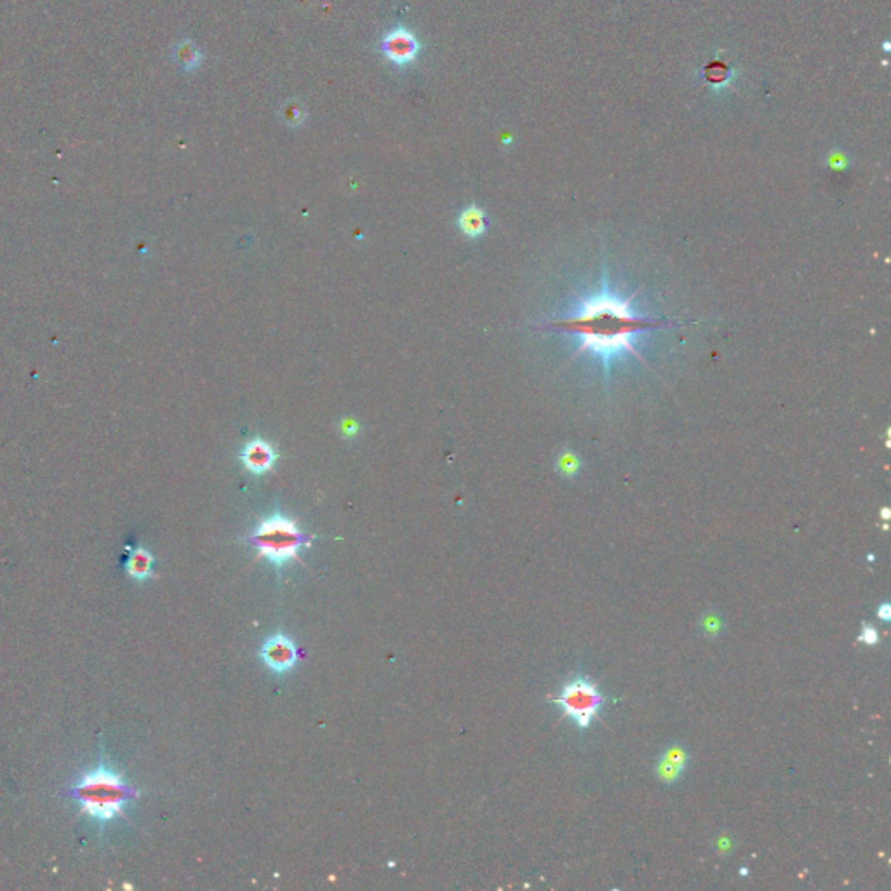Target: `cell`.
I'll return each instance as SVG.
<instances>
[{
  "label": "cell",
  "mask_w": 891,
  "mask_h": 891,
  "mask_svg": "<svg viewBox=\"0 0 891 891\" xmlns=\"http://www.w3.org/2000/svg\"><path fill=\"white\" fill-rule=\"evenodd\" d=\"M860 641L863 644H868V646H874V644L879 642V632L875 630L872 625H863L862 628V634H860Z\"/></svg>",
  "instance_id": "15"
},
{
  "label": "cell",
  "mask_w": 891,
  "mask_h": 891,
  "mask_svg": "<svg viewBox=\"0 0 891 891\" xmlns=\"http://www.w3.org/2000/svg\"><path fill=\"white\" fill-rule=\"evenodd\" d=\"M556 703L563 707L564 714L571 717L580 729H587L604 707L606 698L589 677L576 676L564 684Z\"/></svg>",
  "instance_id": "4"
},
{
  "label": "cell",
  "mask_w": 891,
  "mask_h": 891,
  "mask_svg": "<svg viewBox=\"0 0 891 891\" xmlns=\"http://www.w3.org/2000/svg\"><path fill=\"white\" fill-rule=\"evenodd\" d=\"M556 325L578 335L580 352H590L609 368V364L625 352L639 357L632 345L634 336L639 331L657 328L658 322L638 316L630 309V301L604 291L599 297L583 299L575 316L556 322Z\"/></svg>",
  "instance_id": "1"
},
{
  "label": "cell",
  "mask_w": 891,
  "mask_h": 891,
  "mask_svg": "<svg viewBox=\"0 0 891 891\" xmlns=\"http://www.w3.org/2000/svg\"><path fill=\"white\" fill-rule=\"evenodd\" d=\"M260 657L272 672L284 674L291 670L298 662V647L289 638L277 634L267 639L261 646Z\"/></svg>",
  "instance_id": "6"
},
{
  "label": "cell",
  "mask_w": 891,
  "mask_h": 891,
  "mask_svg": "<svg viewBox=\"0 0 891 891\" xmlns=\"http://www.w3.org/2000/svg\"><path fill=\"white\" fill-rule=\"evenodd\" d=\"M684 770H686V767L676 765V763L669 761V759H665V758H660V761H658V765H657V775L664 784H674V782L679 780V777L684 773Z\"/></svg>",
  "instance_id": "11"
},
{
  "label": "cell",
  "mask_w": 891,
  "mask_h": 891,
  "mask_svg": "<svg viewBox=\"0 0 891 891\" xmlns=\"http://www.w3.org/2000/svg\"><path fill=\"white\" fill-rule=\"evenodd\" d=\"M241 458H242V463H244L246 470H249L251 474L261 475L275 465L277 453H275V449H273L268 443H265V441L254 439L246 444V448L242 449Z\"/></svg>",
  "instance_id": "7"
},
{
  "label": "cell",
  "mask_w": 891,
  "mask_h": 891,
  "mask_svg": "<svg viewBox=\"0 0 891 891\" xmlns=\"http://www.w3.org/2000/svg\"><path fill=\"white\" fill-rule=\"evenodd\" d=\"M312 540L313 537L299 531L294 520L280 514L261 520L260 526L248 538L249 544L258 550V556L270 561L277 568H282L291 561H298L299 550Z\"/></svg>",
  "instance_id": "3"
},
{
  "label": "cell",
  "mask_w": 891,
  "mask_h": 891,
  "mask_svg": "<svg viewBox=\"0 0 891 891\" xmlns=\"http://www.w3.org/2000/svg\"><path fill=\"white\" fill-rule=\"evenodd\" d=\"M176 59H178L179 66H183L189 72H193L202 63V54L192 42H181L176 49Z\"/></svg>",
  "instance_id": "10"
},
{
  "label": "cell",
  "mask_w": 891,
  "mask_h": 891,
  "mask_svg": "<svg viewBox=\"0 0 891 891\" xmlns=\"http://www.w3.org/2000/svg\"><path fill=\"white\" fill-rule=\"evenodd\" d=\"M458 227L467 237H479L486 232V215L479 205L470 204L458 216Z\"/></svg>",
  "instance_id": "9"
},
{
  "label": "cell",
  "mask_w": 891,
  "mask_h": 891,
  "mask_svg": "<svg viewBox=\"0 0 891 891\" xmlns=\"http://www.w3.org/2000/svg\"><path fill=\"white\" fill-rule=\"evenodd\" d=\"M305 117H306V112H303L301 107H299L298 103H294V101L287 104L286 112H284V119H286L287 124H291V126H301L303 121H305Z\"/></svg>",
  "instance_id": "13"
},
{
  "label": "cell",
  "mask_w": 891,
  "mask_h": 891,
  "mask_svg": "<svg viewBox=\"0 0 891 891\" xmlns=\"http://www.w3.org/2000/svg\"><path fill=\"white\" fill-rule=\"evenodd\" d=\"M557 469L563 472V474L566 475V477H573V475H575L576 472H578L580 463H578V460L575 458V455H571V453H566V455L561 456V460H559V462H557Z\"/></svg>",
  "instance_id": "14"
},
{
  "label": "cell",
  "mask_w": 891,
  "mask_h": 891,
  "mask_svg": "<svg viewBox=\"0 0 891 891\" xmlns=\"http://www.w3.org/2000/svg\"><path fill=\"white\" fill-rule=\"evenodd\" d=\"M381 52L395 66H407L417 59L420 52V42L417 35L404 26L388 30L381 40Z\"/></svg>",
  "instance_id": "5"
},
{
  "label": "cell",
  "mask_w": 891,
  "mask_h": 891,
  "mask_svg": "<svg viewBox=\"0 0 891 891\" xmlns=\"http://www.w3.org/2000/svg\"><path fill=\"white\" fill-rule=\"evenodd\" d=\"M703 627H705V630L709 632L710 635H716L717 632L721 630V623H719L717 616H714V615L707 616L705 621H703Z\"/></svg>",
  "instance_id": "16"
},
{
  "label": "cell",
  "mask_w": 891,
  "mask_h": 891,
  "mask_svg": "<svg viewBox=\"0 0 891 891\" xmlns=\"http://www.w3.org/2000/svg\"><path fill=\"white\" fill-rule=\"evenodd\" d=\"M878 616H879V618H881L883 621H890V620H891V606L888 604V602H885V604L879 606V609H878Z\"/></svg>",
  "instance_id": "17"
},
{
  "label": "cell",
  "mask_w": 891,
  "mask_h": 891,
  "mask_svg": "<svg viewBox=\"0 0 891 891\" xmlns=\"http://www.w3.org/2000/svg\"><path fill=\"white\" fill-rule=\"evenodd\" d=\"M138 796L140 792L108 761H100L82 773L70 787V797L78 804L80 813L100 830L119 818H126L127 806Z\"/></svg>",
  "instance_id": "2"
},
{
  "label": "cell",
  "mask_w": 891,
  "mask_h": 891,
  "mask_svg": "<svg viewBox=\"0 0 891 891\" xmlns=\"http://www.w3.org/2000/svg\"><path fill=\"white\" fill-rule=\"evenodd\" d=\"M153 564H155V559L145 546H134L129 550L124 570L127 576H131L136 582H145L153 575Z\"/></svg>",
  "instance_id": "8"
},
{
  "label": "cell",
  "mask_w": 891,
  "mask_h": 891,
  "mask_svg": "<svg viewBox=\"0 0 891 891\" xmlns=\"http://www.w3.org/2000/svg\"><path fill=\"white\" fill-rule=\"evenodd\" d=\"M662 758L669 759V761L676 763V765L684 766V767H686L688 759H690V758H688L686 748L681 747V745H670L667 751H665L664 754H662Z\"/></svg>",
  "instance_id": "12"
}]
</instances>
